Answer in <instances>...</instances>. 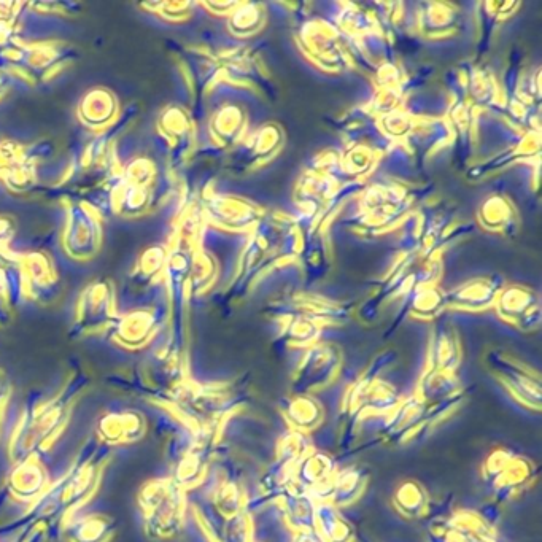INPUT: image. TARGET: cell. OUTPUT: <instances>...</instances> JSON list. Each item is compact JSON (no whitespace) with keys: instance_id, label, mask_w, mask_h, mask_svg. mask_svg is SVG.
<instances>
[{"instance_id":"cb8c5ba5","label":"cell","mask_w":542,"mask_h":542,"mask_svg":"<svg viewBox=\"0 0 542 542\" xmlns=\"http://www.w3.org/2000/svg\"><path fill=\"white\" fill-rule=\"evenodd\" d=\"M145 10H150L151 13L161 16L166 21L171 23H180V21L190 18L191 4H182V2H159V4L142 5Z\"/></svg>"},{"instance_id":"6da1fadb","label":"cell","mask_w":542,"mask_h":542,"mask_svg":"<svg viewBox=\"0 0 542 542\" xmlns=\"http://www.w3.org/2000/svg\"><path fill=\"white\" fill-rule=\"evenodd\" d=\"M102 244L101 218L86 204H75L67 212L62 231L64 252L77 261H88L96 256Z\"/></svg>"},{"instance_id":"5bb4252c","label":"cell","mask_w":542,"mask_h":542,"mask_svg":"<svg viewBox=\"0 0 542 542\" xmlns=\"http://www.w3.org/2000/svg\"><path fill=\"white\" fill-rule=\"evenodd\" d=\"M458 390L457 377L453 372L430 369L420 382V395L422 403H442L446 399L453 398Z\"/></svg>"},{"instance_id":"e0dca14e","label":"cell","mask_w":542,"mask_h":542,"mask_svg":"<svg viewBox=\"0 0 542 542\" xmlns=\"http://www.w3.org/2000/svg\"><path fill=\"white\" fill-rule=\"evenodd\" d=\"M395 506L406 517H420L428 508V495L419 482L407 481L395 493Z\"/></svg>"},{"instance_id":"7402d4cb","label":"cell","mask_w":542,"mask_h":542,"mask_svg":"<svg viewBox=\"0 0 542 542\" xmlns=\"http://www.w3.org/2000/svg\"><path fill=\"white\" fill-rule=\"evenodd\" d=\"M213 137L221 142H231L242 129V115L234 107H225L212 120Z\"/></svg>"},{"instance_id":"ffe728a7","label":"cell","mask_w":542,"mask_h":542,"mask_svg":"<svg viewBox=\"0 0 542 542\" xmlns=\"http://www.w3.org/2000/svg\"><path fill=\"white\" fill-rule=\"evenodd\" d=\"M495 298V287L487 285L485 282H474L471 285L453 293L452 304L457 307H465V309H484L488 304H492Z\"/></svg>"},{"instance_id":"4fadbf2b","label":"cell","mask_w":542,"mask_h":542,"mask_svg":"<svg viewBox=\"0 0 542 542\" xmlns=\"http://www.w3.org/2000/svg\"><path fill=\"white\" fill-rule=\"evenodd\" d=\"M368 482V473L358 466H350L341 473L334 474L333 495L331 501L334 506H345L353 503L364 492Z\"/></svg>"},{"instance_id":"4316f807","label":"cell","mask_w":542,"mask_h":542,"mask_svg":"<svg viewBox=\"0 0 542 542\" xmlns=\"http://www.w3.org/2000/svg\"><path fill=\"white\" fill-rule=\"evenodd\" d=\"M13 234V221L7 217H0V250L2 247L5 248L7 245L8 239L12 237Z\"/></svg>"},{"instance_id":"ac0fdd59","label":"cell","mask_w":542,"mask_h":542,"mask_svg":"<svg viewBox=\"0 0 542 542\" xmlns=\"http://www.w3.org/2000/svg\"><path fill=\"white\" fill-rule=\"evenodd\" d=\"M156 177H158L156 164L147 156H137L123 167L121 180L129 186L153 190L156 185Z\"/></svg>"},{"instance_id":"9c48e42d","label":"cell","mask_w":542,"mask_h":542,"mask_svg":"<svg viewBox=\"0 0 542 542\" xmlns=\"http://www.w3.org/2000/svg\"><path fill=\"white\" fill-rule=\"evenodd\" d=\"M156 325H158V310L153 307H142L121 317L115 333L124 344L140 345L155 333Z\"/></svg>"},{"instance_id":"83f0119b","label":"cell","mask_w":542,"mask_h":542,"mask_svg":"<svg viewBox=\"0 0 542 542\" xmlns=\"http://www.w3.org/2000/svg\"><path fill=\"white\" fill-rule=\"evenodd\" d=\"M295 542H325L320 536L315 533L314 530L299 531L298 536L295 538Z\"/></svg>"},{"instance_id":"8fae6325","label":"cell","mask_w":542,"mask_h":542,"mask_svg":"<svg viewBox=\"0 0 542 542\" xmlns=\"http://www.w3.org/2000/svg\"><path fill=\"white\" fill-rule=\"evenodd\" d=\"M314 531L325 542H350L353 538L352 527L342 519L333 503L317 504Z\"/></svg>"},{"instance_id":"8992f818","label":"cell","mask_w":542,"mask_h":542,"mask_svg":"<svg viewBox=\"0 0 542 542\" xmlns=\"http://www.w3.org/2000/svg\"><path fill=\"white\" fill-rule=\"evenodd\" d=\"M336 474V461L322 452H310L296 466L295 479L307 492L317 493L320 488H328L333 495V479Z\"/></svg>"},{"instance_id":"7c38bea8","label":"cell","mask_w":542,"mask_h":542,"mask_svg":"<svg viewBox=\"0 0 542 542\" xmlns=\"http://www.w3.org/2000/svg\"><path fill=\"white\" fill-rule=\"evenodd\" d=\"M285 417L293 430L306 433L322 423L323 409L317 399L309 395H298L288 401Z\"/></svg>"},{"instance_id":"ba28073f","label":"cell","mask_w":542,"mask_h":542,"mask_svg":"<svg viewBox=\"0 0 542 542\" xmlns=\"http://www.w3.org/2000/svg\"><path fill=\"white\" fill-rule=\"evenodd\" d=\"M498 371H500L501 379L504 380V385L515 398L519 399L520 403L539 409L541 384L538 377L535 379L530 371L515 363H498Z\"/></svg>"},{"instance_id":"d6986e66","label":"cell","mask_w":542,"mask_h":542,"mask_svg":"<svg viewBox=\"0 0 542 542\" xmlns=\"http://www.w3.org/2000/svg\"><path fill=\"white\" fill-rule=\"evenodd\" d=\"M310 452L312 450H310L306 433L293 430L280 439L279 447H277V463L279 465L298 466L299 461L309 455Z\"/></svg>"},{"instance_id":"5b68a950","label":"cell","mask_w":542,"mask_h":542,"mask_svg":"<svg viewBox=\"0 0 542 542\" xmlns=\"http://www.w3.org/2000/svg\"><path fill=\"white\" fill-rule=\"evenodd\" d=\"M115 291L109 282H94L78 299L77 318L80 323L101 326L115 315Z\"/></svg>"},{"instance_id":"d4e9b609","label":"cell","mask_w":542,"mask_h":542,"mask_svg":"<svg viewBox=\"0 0 542 542\" xmlns=\"http://www.w3.org/2000/svg\"><path fill=\"white\" fill-rule=\"evenodd\" d=\"M256 5H248L233 12L231 16V29L236 35L252 34L261 24V12H256Z\"/></svg>"},{"instance_id":"277c9868","label":"cell","mask_w":542,"mask_h":542,"mask_svg":"<svg viewBox=\"0 0 542 542\" xmlns=\"http://www.w3.org/2000/svg\"><path fill=\"white\" fill-rule=\"evenodd\" d=\"M120 113V102L113 91L109 88H91L83 94L82 101L78 104V120L85 128L93 131H104L112 126Z\"/></svg>"},{"instance_id":"44dd1931","label":"cell","mask_w":542,"mask_h":542,"mask_svg":"<svg viewBox=\"0 0 542 542\" xmlns=\"http://www.w3.org/2000/svg\"><path fill=\"white\" fill-rule=\"evenodd\" d=\"M460 361V349L453 334L442 333L431 350V369L453 372Z\"/></svg>"},{"instance_id":"603a6c76","label":"cell","mask_w":542,"mask_h":542,"mask_svg":"<svg viewBox=\"0 0 542 542\" xmlns=\"http://www.w3.org/2000/svg\"><path fill=\"white\" fill-rule=\"evenodd\" d=\"M2 180H4L8 190L15 191V193H24V191L31 190L32 186L37 182V172H35L34 164H18V166L8 169L2 175Z\"/></svg>"},{"instance_id":"3957f363","label":"cell","mask_w":542,"mask_h":542,"mask_svg":"<svg viewBox=\"0 0 542 542\" xmlns=\"http://www.w3.org/2000/svg\"><path fill=\"white\" fill-rule=\"evenodd\" d=\"M339 368V355L331 347H317L310 350L301 361L298 376L295 377V390L301 395L318 390L330 384Z\"/></svg>"},{"instance_id":"484cf974","label":"cell","mask_w":542,"mask_h":542,"mask_svg":"<svg viewBox=\"0 0 542 542\" xmlns=\"http://www.w3.org/2000/svg\"><path fill=\"white\" fill-rule=\"evenodd\" d=\"M16 42H18V37H16L15 26L0 24V55L5 53L8 48H12Z\"/></svg>"},{"instance_id":"30bf717a","label":"cell","mask_w":542,"mask_h":542,"mask_svg":"<svg viewBox=\"0 0 542 542\" xmlns=\"http://www.w3.org/2000/svg\"><path fill=\"white\" fill-rule=\"evenodd\" d=\"M531 477H533V466L530 461L514 455L508 465L501 469L500 474L493 477L490 484L501 500H508L515 493H519L522 488L527 487Z\"/></svg>"},{"instance_id":"9a60e30c","label":"cell","mask_w":542,"mask_h":542,"mask_svg":"<svg viewBox=\"0 0 542 542\" xmlns=\"http://www.w3.org/2000/svg\"><path fill=\"white\" fill-rule=\"evenodd\" d=\"M191 120L185 110L180 109L177 105L167 107L161 115H159L158 128L161 136L171 144V147H180L191 132Z\"/></svg>"},{"instance_id":"7a4b0ae2","label":"cell","mask_w":542,"mask_h":542,"mask_svg":"<svg viewBox=\"0 0 542 542\" xmlns=\"http://www.w3.org/2000/svg\"><path fill=\"white\" fill-rule=\"evenodd\" d=\"M16 263L20 268L23 296L39 299V301H48L58 295V271L47 253H28V255L16 258Z\"/></svg>"},{"instance_id":"2e32d148","label":"cell","mask_w":542,"mask_h":542,"mask_svg":"<svg viewBox=\"0 0 542 542\" xmlns=\"http://www.w3.org/2000/svg\"><path fill=\"white\" fill-rule=\"evenodd\" d=\"M169 250L164 245H151L140 255L136 264L137 279L142 280L145 285L158 282L161 275L166 274Z\"/></svg>"},{"instance_id":"52a82bcc","label":"cell","mask_w":542,"mask_h":542,"mask_svg":"<svg viewBox=\"0 0 542 542\" xmlns=\"http://www.w3.org/2000/svg\"><path fill=\"white\" fill-rule=\"evenodd\" d=\"M539 304L533 299L531 291L523 290L520 287L509 288L504 291L498 302V310L504 320L517 323L522 328H533L539 323Z\"/></svg>"}]
</instances>
